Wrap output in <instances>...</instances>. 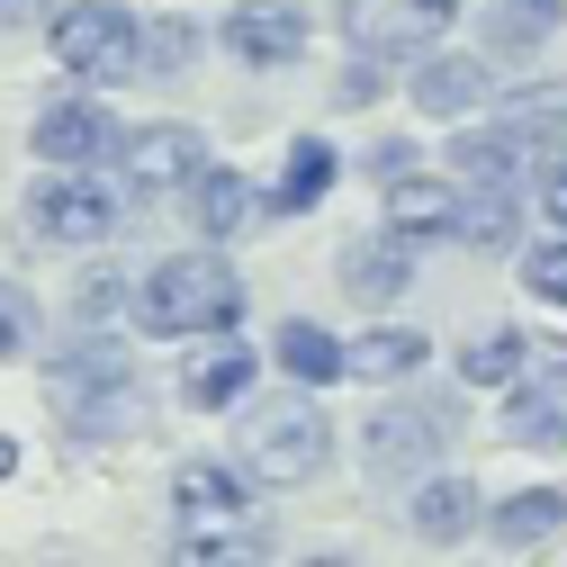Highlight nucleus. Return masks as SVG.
<instances>
[{
  "instance_id": "1",
  "label": "nucleus",
  "mask_w": 567,
  "mask_h": 567,
  "mask_svg": "<svg viewBox=\"0 0 567 567\" xmlns=\"http://www.w3.org/2000/svg\"><path fill=\"white\" fill-rule=\"evenodd\" d=\"M135 324L145 333H235L244 324V279L217 252H172L135 279Z\"/></svg>"
},
{
  "instance_id": "2",
  "label": "nucleus",
  "mask_w": 567,
  "mask_h": 567,
  "mask_svg": "<svg viewBox=\"0 0 567 567\" xmlns=\"http://www.w3.org/2000/svg\"><path fill=\"white\" fill-rule=\"evenodd\" d=\"M235 460H244V477H261V486H307V477L333 460V423H324L316 396H270V405H252Z\"/></svg>"
},
{
  "instance_id": "3",
  "label": "nucleus",
  "mask_w": 567,
  "mask_h": 567,
  "mask_svg": "<svg viewBox=\"0 0 567 567\" xmlns=\"http://www.w3.org/2000/svg\"><path fill=\"white\" fill-rule=\"evenodd\" d=\"M117 217H126V198H117L91 163H45V181L28 189V235L54 244V252H91V244H109Z\"/></svg>"
},
{
  "instance_id": "4",
  "label": "nucleus",
  "mask_w": 567,
  "mask_h": 567,
  "mask_svg": "<svg viewBox=\"0 0 567 567\" xmlns=\"http://www.w3.org/2000/svg\"><path fill=\"white\" fill-rule=\"evenodd\" d=\"M126 388H135V361H126V342H109V333L73 342L45 370V396H54V414L73 423V433H117L126 423Z\"/></svg>"
},
{
  "instance_id": "5",
  "label": "nucleus",
  "mask_w": 567,
  "mask_h": 567,
  "mask_svg": "<svg viewBox=\"0 0 567 567\" xmlns=\"http://www.w3.org/2000/svg\"><path fill=\"white\" fill-rule=\"evenodd\" d=\"M54 63L73 82H126L135 63H145V28H135L126 0H73V10H54Z\"/></svg>"
},
{
  "instance_id": "6",
  "label": "nucleus",
  "mask_w": 567,
  "mask_h": 567,
  "mask_svg": "<svg viewBox=\"0 0 567 567\" xmlns=\"http://www.w3.org/2000/svg\"><path fill=\"white\" fill-rule=\"evenodd\" d=\"M460 423H468L460 396L414 388V396H396V405H379V414L361 423V451H370V468H433V460L460 442Z\"/></svg>"
},
{
  "instance_id": "7",
  "label": "nucleus",
  "mask_w": 567,
  "mask_h": 567,
  "mask_svg": "<svg viewBox=\"0 0 567 567\" xmlns=\"http://www.w3.org/2000/svg\"><path fill=\"white\" fill-rule=\"evenodd\" d=\"M460 28V0H342V37L370 63H423Z\"/></svg>"
},
{
  "instance_id": "8",
  "label": "nucleus",
  "mask_w": 567,
  "mask_h": 567,
  "mask_svg": "<svg viewBox=\"0 0 567 567\" xmlns=\"http://www.w3.org/2000/svg\"><path fill=\"white\" fill-rule=\"evenodd\" d=\"M198 172H207V135H198V126H172V117H163V126H145V135H126V189H135V198H154V207H163V198H189Z\"/></svg>"
},
{
  "instance_id": "9",
  "label": "nucleus",
  "mask_w": 567,
  "mask_h": 567,
  "mask_svg": "<svg viewBox=\"0 0 567 567\" xmlns=\"http://www.w3.org/2000/svg\"><path fill=\"white\" fill-rule=\"evenodd\" d=\"M217 37H226V54H244V63H298L307 54V10L298 0H235V10L217 19Z\"/></svg>"
},
{
  "instance_id": "10",
  "label": "nucleus",
  "mask_w": 567,
  "mask_h": 567,
  "mask_svg": "<svg viewBox=\"0 0 567 567\" xmlns=\"http://www.w3.org/2000/svg\"><path fill=\"white\" fill-rule=\"evenodd\" d=\"M126 135H117V117L100 109V100H54V109H37V154L45 163H100V154H117Z\"/></svg>"
},
{
  "instance_id": "11",
  "label": "nucleus",
  "mask_w": 567,
  "mask_h": 567,
  "mask_svg": "<svg viewBox=\"0 0 567 567\" xmlns=\"http://www.w3.org/2000/svg\"><path fill=\"white\" fill-rule=\"evenodd\" d=\"M477 100H486V54H442L433 45L414 63V109L423 117H451L460 126V117H477Z\"/></svg>"
},
{
  "instance_id": "12",
  "label": "nucleus",
  "mask_w": 567,
  "mask_h": 567,
  "mask_svg": "<svg viewBox=\"0 0 567 567\" xmlns=\"http://www.w3.org/2000/svg\"><path fill=\"white\" fill-rule=\"evenodd\" d=\"M414 252H423V244L388 226V235H370V244H342V261H333V270H342V289L361 298V307H379V298H396L405 279H414Z\"/></svg>"
},
{
  "instance_id": "13",
  "label": "nucleus",
  "mask_w": 567,
  "mask_h": 567,
  "mask_svg": "<svg viewBox=\"0 0 567 567\" xmlns=\"http://www.w3.org/2000/svg\"><path fill=\"white\" fill-rule=\"evenodd\" d=\"M388 226L433 244V235H460V189L451 181H423V172H396L388 181Z\"/></svg>"
},
{
  "instance_id": "14",
  "label": "nucleus",
  "mask_w": 567,
  "mask_h": 567,
  "mask_svg": "<svg viewBox=\"0 0 567 567\" xmlns=\"http://www.w3.org/2000/svg\"><path fill=\"white\" fill-rule=\"evenodd\" d=\"M423 361H433V342H423L414 324H379V333H361V342H342V379H370V388L414 379Z\"/></svg>"
},
{
  "instance_id": "15",
  "label": "nucleus",
  "mask_w": 567,
  "mask_h": 567,
  "mask_svg": "<svg viewBox=\"0 0 567 567\" xmlns=\"http://www.w3.org/2000/svg\"><path fill=\"white\" fill-rule=\"evenodd\" d=\"M558 10L567 0H495L486 10V63H532L558 37Z\"/></svg>"
},
{
  "instance_id": "16",
  "label": "nucleus",
  "mask_w": 567,
  "mask_h": 567,
  "mask_svg": "<svg viewBox=\"0 0 567 567\" xmlns=\"http://www.w3.org/2000/svg\"><path fill=\"white\" fill-rule=\"evenodd\" d=\"M244 388H252V351L235 342V333H217L198 351V361L181 370V396L198 405V414H217V405H244Z\"/></svg>"
},
{
  "instance_id": "17",
  "label": "nucleus",
  "mask_w": 567,
  "mask_h": 567,
  "mask_svg": "<svg viewBox=\"0 0 567 567\" xmlns=\"http://www.w3.org/2000/svg\"><path fill=\"white\" fill-rule=\"evenodd\" d=\"M333 172H342V154L324 145V135H298L289 163H279V181H270V207H279V217H307V207L333 189Z\"/></svg>"
},
{
  "instance_id": "18",
  "label": "nucleus",
  "mask_w": 567,
  "mask_h": 567,
  "mask_svg": "<svg viewBox=\"0 0 567 567\" xmlns=\"http://www.w3.org/2000/svg\"><path fill=\"white\" fill-rule=\"evenodd\" d=\"M486 532L505 540V549H540L549 532H567V486H523V495H505V505L486 514Z\"/></svg>"
},
{
  "instance_id": "19",
  "label": "nucleus",
  "mask_w": 567,
  "mask_h": 567,
  "mask_svg": "<svg viewBox=\"0 0 567 567\" xmlns=\"http://www.w3.org/2000/svg\"><path fill=\"white\" fill-rule=\"evenodd\" d=\"M460 235L486 244V252L495 244H523V189L514 181H468L460 189Z\"/></svg>"
},
{
  "instance_id": "20",
  "label": "nucleus",
  "mask_w": 567,
  "mask_h": 567,
  "mask_svg": "<svg viewBox=\"0 0 567 567\" xmlns=\"http://www.w3.org/2000/svg\"><path fill=\"white\" fill-rule=\"evenodd\" d=\"M172 505H181L189 523H207V514L226 523V514L244 505V468H226V460H181V468H172Z\"/></svg>"
},
{
  "instance_id": "21",
  "label": "nucleus",
  "mask_w": 567,
  "mask_h": 567,
  "mask_svg": "<svg viewBox=\"0 0 567 567\" xmlns=\"http://www.w3.org/2000/svg\"><path fill=\"white\" fill-rule=\"evenodd\" d=\"M414 532L433 540V549H442V540H468V532H477V486H468V477H423V486H414Z\"/></svg>"
},
{
  "instance_id": "22",
  "label": "nucleus",
  "mask_w": 567,
  "mask_h": 567,
  "mask_svg": "<svg viewBox=\"0 0 567 567\" xmlns=\"http://www.w3.org/2000/svg\"><path fill=\"white\" fill-rule=\"evenodd\" d=\"M244 207H252V189H244V172H226V163H207V172L189 181V226H198L207 244H226V235L244 226Z\"/></svg>"
},
{
  "instance_id": "23",
  "label": "nucleus",
  "mask_w": 567,
  "mask_h": 567,
  "mask_svg": "<svg viewBox=\"0 0 567 567\" xmlns=\"http://www.w3.org/2000/svg\"><path fill=\"white\" fill-rule=\"evenodd\" d=\"M451 172H460V181H514V172H523L514 126H505V117H495V126H460V135H451Z\"/></svg>"
},
{
  "instance_id": "24",
  "label": "nucleus",
  "mask_w": 567,
  "mask_h": 567,
  "mask_svg": "<svg viewBox=\"0 0 567 567\" xmlns=\"http://www.w3.org/2000/svg\"><path fill=\"white\" fill-rule=\"evenodd\" d=\"M505 126H514L523 163H558V154H567V91H532V100H523Z\"/></svg>"
},
{
  "instance_id": "25",
  "label": "nucleus",
  "mask_w": 567,
  "mask_h": 567,
  "mask_svg": "<svg viewBox=\"0 0 567 567\" xmlns=\"http://www.w3.org/2000/svg\"><path fill=\"white\" fill-rule=\"evenodd\" d=\"M279 370H289L298 388H333L342 379V342L324 324H279Z\"/></svg>"
},
{
  "instance_id": "26",
  "label": "nucleus",
  "mask_w": 567,
  "mask_h": 567,
  "mask_svg": "<svg viewBox=\"0 0 567 567\" xmlns=\"http://www.w3.org/2000/svg\"><path fill=\"white\" fill-rule=\"evenodd\" d=\"M523 361H532V342H523V333H477V342L460 351V379H468V388H514Z\"/></svg>"
},
{
  "instance_id": "27",
  "label": "nucleus",
  "mask_w": 567,
  "mask_h": 567,
  "mask_svg": "<svg viewBox=\"0 0 567 567\" xmlns=\"http://www.w3.org/2000/svg\"><path fill=\"white\" fill-rule=\"evenodd\" d=\"M523 289L567 307V226H558V244H523Z\"/></svg>"
},
{
  "instance_id": "28",
  "label": "nucleus",
  "mask_w": 567,
  "mask_h": 567,
  "mask_svg": "<svg viewBox=\"0 0 567 567\" xmlns=\"http://www.w3.org/2000/svg\"><path fill=\"white\" fill-rule=\"evenodd\" d=\"M28 342H37V298L19 289V279H0V361H19Z\"/></svg>"
},
{
  "instance_id": "29",
  "label": "nucleus",
  "mask_w": 567,
  "mask_h": 567,
  "mask_svg": "<svg viewBox=\"0 0 567 567\" xmlns=\"http://www.w3.org/2000/svg\"><path fill=\"white\" fill-rule=\"evenodd\" d=\"M172 558H252V540L244 532H181Z\"/></svg>"
},
{
  "instance_id": "30",
  "label": "nucleus",
  "mask_w": 567,
  "mask_h": 567,
  "mask_svg": "<svg viewBox=\"0 0 567 567\" xmlns=\"http://www.w3.org/2000/svg\"><path fill=\"white\" fill-rule=\"evenodd\" d=\"M540 207H549V217H558V226H567V154H558V163H549V181H540Z\"/></svg>"
},
{
  "instance_id": "31",
  "label": "nucleus",
  "mask_w": 567,
  "mask_h": 567,
  "mask_svg": "<svg viewBox=\"0 0 567 567\" xmlns=\"http://www.w3.org/2000/svg\"><path fill=\"white\" fill-rule=\"evenodd\" d=\"M0 28H45V0H0Z\"/></svg>"
},
{
  "instance_id": "32",
  "label": "nucleus",
  "mask_w": 567,
  "mask_h": 567,
  "mask_svg": "<svg viewBox=\"0 0 567 567\" xmlns=\"http://www.w3.org/2000/svg\"><path fill=\"white\" fill-rule=\"evenodd\" d=\"M370 172H379V181H396V172H414V145H379V154H370Z\"/></svg>"
},
{
  "instance_id": "33",
  "label": "nucleus",
  "mask_w": 567,
  "mask_h": 567,
  "mask_svg": "<svg viewBox=\"0 0 567 567\" xmlns=\"http://www.w3.org/2000/svg\"><path fill=\"white\" fill-rule=\"evenodd\" d=\"M10 468H19V442H0V477H10Z\"/></svg>"
},
{
  "instance_id": "34",
  "label": "nucleus",
  "mask_w": 567,
  "mask_h": 567,
  "mask_svg": "<svg viewBox=\"0 0 567 567\" xmlns=\"http://www.w3.org/2000/svg\"><path fill=\"white\" fill-rule=\"evenodd\" d=\"M558 442H567V414H558Z\"/></svg>"
}]
</instances>
